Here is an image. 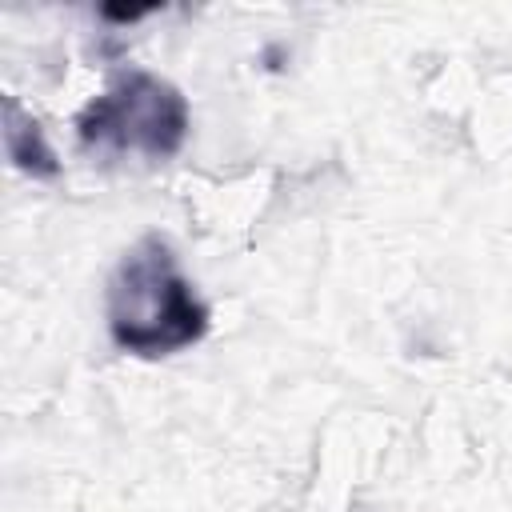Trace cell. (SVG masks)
<instances>
[{"label":"cell","mask_w":512,"mask_h":512,"mask_svg":"<svg viewBox=\"0 0 512 512\" xmlns=\"http://www.w3.org/2000/svg\"><path fill=\"white\" fill-rule=\"evenodd\" d=\"M108 336L132 356H168L208 332V308L192 292L164 236H140L108 276Z\"/></svg>","instance_id":"1"},{"label":"cell","mask_w":512,"mask_h":512,"mask_svg":"<svg viewBox=\"0 0 512 512\" xmlns=\"http://www.w3.org/2000/svg\"><path fill=\"white\" fill-rule=\"evenodd\" d=\"M76 136L88 152H140L148 160H168L184 148L188 100L164 76L128 68L80 108Z\"/></svg>","instance_id":"2"},{"label":"cell","mask_w":512,"mask_h":512,"mask_svg":"<svg viewBox=\"0 0 512 512\" xmlns=\"http://www.w3.org/2000/svg\"><path fill=\"white\" fill-rule=\"evenodd\" d=\"M4 152H8V160H12L20 172H28V176H36V180H52V176L60 172V160H56L52 144L44 140L40 124H36L12 96L4 100Z\"/></svg>","instance_id":"3"},{"label":"cell","mask_w":512,"mask_h":512,"mask_svg":"<svg viewBox=\"0 0 512 512\" xmlns=\"http://www.w3.org/2000/svg\"><path fill=\"white\" fill-rule=\"evenodd\" d=\"M148 8H100V16H108V20H140Z\"/></svg>","instance_id":"4"}]
</instances>
